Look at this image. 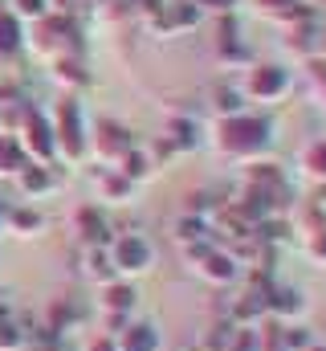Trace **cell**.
Returning <instances> with one entry per match:
<instances>
[{
  "mask_svg": "<svg viewBox=\"0 0 326 351\" xmlns=\"http://www.w3.org/2000/svg\"><path fill=\"white\" fill-rule=\"evenodd\" d=\"M241 94L249 102H281V98L290 94V74H286L281 66H273V62H257V66H249V74H244Z\"/></svg>",
  "mask_w": 326,
  "mask_h": 351,
  "instance_id": "7a4b0ae2",
  "label": "cell"
},
{
  "mask_svg": "<svg viewBox=\"0 0 326 351\" xmlns=\"http://www.w3.org/2000/svg\"><path fill=\"white\" fill-rule=\"evenodd\" d=\"M229 351H261V335H257V327H233V335H229Z\"/></svg>",
  "mask_w": 326,
  "mask_h": 351,
  "instance_id": "9a60e30c",
  "label": "cell"
},
{
  "mask_svg": "<svg viewBox=\"0 0 326 351\" xmlns=\"http://www.w3.org/2000/svg\"><path fill=\"white\" fill-rule=\"evenodd\" d=\"M310 204H314V208H318V213H323V217H326V184H323V188H318V196H314Z\"/></svg>",
  "mask_w": 326,
  "mask_h": 351,
  "instance_id": "4316f807",
  "label": "cell"
},
{
  "mask_svg": "<svg viewBox=\"0 0 326 351\" xmlns=\"http://www.w3.org/2000/svg\"><path fill=\"white\" fill-rule=\"evenodd\" d=\"M98 302H102V311H106V315H131V311H135V302H139V294H135V286H131V282H118V278H114V282H106V286H102V298H98Z\"/></svg>",
  "mask_w": 326,
  "mask_h": 351,
  "instance_id": "ba28073f",
  "label": "cell"
},
{
  "mask_svg": "<svg viewBox=\"0 0 326 351\" xmlns=\"http://www.w3.org/2000/svg\"><path fill=\"white\" fill-rule=\"evenodd\" d=\"M110 262H114V274H147L151 262H155V250L147 237L139 233H123L118 241H110Z\"/></svg>",
  "mask_w": 326,
  "mask_h": 351,
  "instance_id": "3957f363",
  "label": "cell"
},
{
  "mask_svg": "<svg viewBox=\"0 0 326 351\" xmlns=\"http://www.w3.org/2000/svg\"><path fill=\"white\" fill-rule=\"evenodd\" d=\"M273 147V123L265 114H229L216 123V152H225L229 160L241 164H261V156H269Z\"/></svg>",
  "mask_w": 326,
  "mask_h": 351,
  "instance_id": "6da1fadb",
  "label": "cell"
},
{
  "mask_svg": "<svg viewBox=\"0 0 326 351\" xmlns=\"http://www.w3.org/2000/svg\"><path fill=\"white\" fill-rule=\"evenodd\" d=\"M12 221H16V229H41V217H37V213H29V208L12 213Z\"/></svg>",
  "mask_w": 326,
  "mask_h": 351,
  "instance_id": "603a6c76",
  "label": "cell"
},
{
  "mask_svg": "<svg viewBox=\"0 0 326 351\" xmlns=\"http://www.w3.org/2000/svg\"><path fill=\"white\" fill-rule=\"evenodd\" d=\"M78 229H82V241H86L90 250H94V245H106V221L98 217V208H82Z\"/></svg>",
  "mask_w": 326,
  "mask_h": 351,
  "instance_id": "8fae6325",
  "label": "cell"
},
{
  "mask_svg": "<svg viewBox=\"0 0 326 351\" xmlns=\"http://www.w3.org/2000/svg\"><path fill=\"white\" fill-rule=\"evenodd\" d=\"M102 188H106V196H127V192H131V180H127V176H106Z\"/></svg>",
  "mask_w": 326,
  "mask_h": 351,
  "instance_id": "44dd1931",
  "label": "cell"
},
{
  "mask_svg": "<svg viewBox=\"0 0 326 351\" xmlns=\"http://www.w3.org/2000/svg\"><path fill=\"white\" fill-rule=\"evenodd\" d=\"M167 143H171V147H196V123H188V119H175V123H171V135H167Z\"/></svg>",
  "mask_w": 326,
  "mask_h": 351,
  "instance_id": "e0dca14e",
  "label": "cell"
},
{
  "mask_svg": "<svg viewBox=\"0 0 326 351\" xmlns=\"http://www.w3.org/2000/svg\"><path fill=\"white\" fill-rule=\"evenodd\" d=\"M196 269H200V278L212 282V286H229V282L241 278V265H237V258H233L225 245H216L212 254H204V258L196 262Z\"/></svg>",
  "mask_w": 326,
  "mask_h": 351,
  "instance_id": "8992f818",
  "label": "cell"
},
{
  "mask_svg": "<svg viewBox=\"0 0 326 351\" xmlns=\"http://www.w3.org/2000/svg\"><path fill=\"white\" fill-rule=\"evenodd\" d=\"M118 351H163L160 327L155 323H127L118 335H114Z\"/></svg>",
  "mask_w": 326,
  "mask_h": 351,
  "instance_id": "52a82bcc",
  "label": "cell"
},
{
  "mask_svg": "<svg viewBox=\"0 0 326 351\" xmlns=\"http://www.w3.org/2000/svg\"><path fill=\"white\" fill-rule=\"evenodd\" d=\"M306 306L310 302L298 286H273V294H269V319L273 323H302Z\"/></svg>",
  "mask_w": 326,
  "mask_h": 351,
  "instance_id": "5b68a950",
  "label": "cell"
},
{
  "mask_svg": "<svg viewBox=\"0 0 326 351\" xmlns=\"http://www.w3.org/2000/svg\"><path fill=\"white\" fill-rule=\"evenodd\" d=\"M25 188L41 192V188H49V176H45V172H25Z\"/></svg>",
  "mask_w": 326,
  "mask_h": 351,
  "instance_id": "cb8c5ba5",
  "label": "cell"
},
{
  "mask_svg": "<svg viewBox=\"0 0 326 351\" xmlns=\"http://www.w3.org/2000/svg\"><path fill=\"white\" fill-rule=\"evenodd\" d=\"M131 152V135L118 123H98V156L106 160H123Z\"/></svg>",
  "mask_w": 326,
  "mask_h": 351,
  "instance_id": "9c48e42d",
  "label": "cell"
},
{
  "mask_svg": "<svg viewBox=\"0 0 326 351\" xmlns=\"http://www.w3.org/2000/svg\"><path fill=\"white\" fill-rule=\"evenodd\" d=\"M86 351H118V343H114V335H98V339H90Z\"/></svg>",
  "mask_w": 326,
  "mask_h": 351,
  "instance_id": "d4e9b609",
  "label": "cell"
},
{
  "mask_svg": "<svg viewBox=\"0 0 326 351\" xmlns=\"http://www.w3.org/2000/svg\"><path fill=\"white\" fill-rule=\"evenodd\" d=\"M302 172L310 176V180H318V184H326V139H314L302 152Z\"/></svg>",
  "mask_w": 326,
  "mask_h": 351,
  "instance_id": "7c38bea8",
  "label": "cell"
},
{
  "mask_svg": "<svg viewBox=\"0 0 326 351\" xmlns=\"http://www.w3.org/2000/svg\"><path fill=\"white\" fill-rule=\"evenodd\" d=\"M216 110H221V119L244 114V94L241 90H216Z\"/></svg>",
  "mask_w": 326,
  "mask_h": 351,
  "instance_id": "2e32d148",
  "label": "cell"
},
{
  "mask_svg": "<svg viewBox=\"0 0 326 351\" xmlns=\"http://www.w3.org/2000/svg\"><path fill=\"white\" fill-rule=\"evenodd\" d=\"M257 335H261V351H286V343H281V323L265 319V323L257 327Z\"/></svg>",
  "mask_w": 326,
  "mask_h": 351,
  "instance_id": "ac0fdd59",
  "label": "cell"
},
{
  "mask_svg": "<svg viewBox=\"0 0 326 351\" xmlns=\"http://www.w3.org/2000/svg\"><path fill=\"white\" fill-rule=\"evenodd\" d=\"M16 4H21V12H29V16H37V12H41V8H45V4H41V0H16Z\"/></svg>",
  "mask_w": 326,
  "mask_h": 351,
  "instance_id": "484cf974",
  "label": "cell"
},
{
  "mask_svg": "<svg viewBox=\"0 0 326 351\" xmlns=\"http://www.w3.org/2000/svg\"><path fill=\"white\" fill-rule=\"evenodd\" d=\"M306 258H310L314 265H326V229L306 233Z\"/></svg>",
  "mask_w": 326,
  "mask_h": 351,
  "instance_id": "ffe728a7",
  "label": "cell"
},
{
  "mask_svg": "<svg viewBox=\"0 0 326 351\" xmlns=\"http://www.w3.org/2000/svg\"><path fill=\"white\" fill-rule=\"evenodd\" d=\"M147 172H151V160L147 156H139V152H127L123 156V176L127 180H143Z\"/></svg>",
  "mask_w": 326,
  "mask_h": 351,
  "instance_id": "d6986e66",
  "label": "cell"
},
{
  "mask_svg": "<svg viewBox=\"0 0 326 351\" xmlns=\"http://www.w3.org/2000/svg\"><path fill=\"white\" fill-rule=\"evenodd\" d=\"M306 351H326V343H318V339H314V343H310Z\"/></svg>",
  "mask_w": 326,
  "mask_h": 351,
  "instance_id": "f1b7e54d",
  "label": "cell"
},
{
  "mask_svg": "<svg viewBox=\"0 0 326 351\" xmlns=\"http://www.w3.org/2000/svg\"><path fill=\"white\" fill-rule=\"evenodd\" d=\"M281 343H286V351H306L314 343V335L306 323H281Z\"/></svg>",
  "mask_w": 326,
  "mask_h": 351,
  "instance_id": "5bb4252c",
  "label": "cell"
},
{
  "mask_svg": "<svg viewBox=\"0 0 326 351\" xmlns=\"http://www.w3.org/2000/svg\"><path fill=\"white\" fill-rule=\"evenodd\" d=\"M29 147H33V156H41V160H49L53 147H58V139L49 135V123H45L41 114H29Z\"/></svg>",
  "mask_w": 326,
  "mask_h": 351,
  "instance_id": "30bf717a",
  "label": "cell"
},
{
  "mask_svg": "<svg viewBox=\"0 0 326 351\" xmlns=\"http://www.w3.org/2000/svg\"><path fill=\"white\" fill-rule=\"evenodd\" d=\"M58 143L70 160H82L86 156V127H82V110L74 98H66L58 106Z\"/></svg>",
  "mask_w": 326,
  "mask_h": 351,
  "instance_id": "277c9868",
  "label": "cell"
},
{
  "mask_svg": "<svg viewBox=\"0 0 326 351\" xmlns=\"http://www.w3.org/2000/svg\"><path fill=\"white\" fill-rule=\"evenodd\" d=\"M196 351H204V348H196Z\"/></svg>",
  "mask_w": 326,
  "mask_h": 351,
  "instance_id": "f546056e",
  "label": "cell"
},
{
  "mask_svg": "<svg viewBox=\"0 0 326 351\" xmlns=\"http://www.w3.org/2000/svg\"><path fill=\"white\" fill-rule=\"evenodd\" d=\"M86 274H90V278H98L102 286L118 278V274H114V262H110V254H106L102 245H94V250H90V265H86Z\"/></svg>",
  "mask_w": 326,
  "mask_h": 351,
  "instance_id": "4fadbf2b",
  "label": "cell"
},
{
  "mask_svg": "<svg viewBox=\"0 0 326 351\" xmlns=\"http://www.w3.org/2000/svg\"><path fill=\"white\" fill-rule=\"evenodd\" d=\"M37 351H62V348H58V343H41Z\"/></svg>",
  "mask_w": 326,
  "mask_h": 351,
  "instance_id": "83f0119b",
  "label": "cell"
},
{
  "mask_svg": "<svg viewBox=\"0 0 326 351\" xmlns=\"http://www.w3.org/2000/svg\"><path fill=\"white\" fill-rule=\"evenodd\" d=\"M257 4H265L269 12H281V16H290V21H298V16H302V12H294V8H290L294 0H257Z\"/></svg>",
  "mask_w": 326,
  "mask_h": 351,
  "instance_id": "7402d4cb",
  "label": "cell"
}]
</instances>
